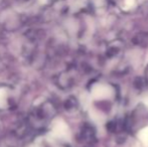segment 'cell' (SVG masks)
I'll return each instance as SVG.
<instances>
[{"instance_id": "6da1fadb", "label": "cell", "mask_w": 148, "mask_h": 147, "mask_svg": "<svg viewBox=\"0 0 148 147\" xmlns=\"http://www.w3.org/2000/svg\"><path fill=\"white\" fill-rule=\"evenodd\" d=\"M19 2H21V3H27V2H30L32 1V0H18Z\"/></svg>"}]
</instances>
